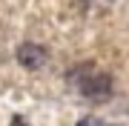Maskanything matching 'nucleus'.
Returning a JSON list of instances; mask_svg holds the SVG:
<instances>
[{"label":"nucleus","mask_w":129,"mask_h":126,"mask_svg":"<svg viewBox=\"0 0 129 126\" xmlns=\"http://www.w3.org/2000/svg\"><path fill=\"white\" fill-rule=\"evenodd\" d=\"M78 86L83 92V98L89 100H109L112 92H115V80H112V75H106V72H92V75H80L78 77Z\"/></svg>","instance_id":"obj_1"},{"label":"nucleus","mask_w":129,"mask_h":126,"mask_svg":"<svg viewBox=\"0 0 129 126\" xmlns=\"http://www.w3.org/2000/svg\"><path fill=\"white\" fill-rule=\"evenodd\" d=\"M46 60H49V52L40 43H23L17 49V63L23 69H40V66H46Z\"/></svg>","instance_id":"obj_2"},{"label":"nucleus","mask_w":129,"mask_h":126,"mask_svg":"<svg viewBox=\"0 0 129 126\" xmlns=\"http://www.w3.org/2000/svg\"><path fill=\"white\" fill-rule=\"evenodd\" d=\"M75 126H103V123L98 120V117H92V115H89V117H83V120H78Z\"/></svg>","instance_id":"obj_3"}]
</instances>
